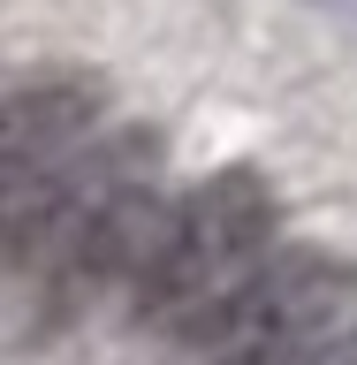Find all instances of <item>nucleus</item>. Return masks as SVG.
Returning <instances> with one entry per match:
<instances>
[{
	"instance_id": "f257e3e1",
	"label": "nucleus",
	"mask_w": 357,
	"mask_h": 365,
	"mask_svg": "<svg viewBox=\"0 0 357 365\" xmlns=\"http://www.w3.org/2000/svg\"><path fill=\"white\" fill-rule=\"evenodd\" d=\"M274 221H281V213H274L267 175H251V168H221V175H205L198 190L167 213L152 259H145L137 282H130L137 319L182 335L213 297H228V289H236V282L274 251Z\"/></svg>"
},
{
	"instance_id": "39448f33",
	"label": "nucleus",
	"mask_w": 357,
	"mask_h": 365,
	"mask_svg": "<svg viewBox=\"0 0 357 365\" xmlns=\"http://www.w3.org/2000/svg\"><path fill=\"white\" fill-rule=\"evenodd\" d=\"M221 365H357V342L342 327H327V335L281 342V350H251V358H221Z\"/></svg>"
},
{
	"instance_id": "f03ea898",
	"label": "nucleus",
	"mask_w": 357,
	"mask_h": 365,
	"mask_svg": "<svg viewBox=\"0 0 357 365\" xmlns=\"http://www.w3.org/2000/svg\"><path fill=\"white\" fill-rule=\"evenodd\" d=\"M350 304H357L350 259H335V251H267L228 297H213L182 327V342L213 350V358H251V350H281V342L342 327Z\"/></svg>"
},
{
	"instance_id": "7ed1b4c3",
	"label": "nucleus",
	"mask_w": 357,
	"mask_h": 365,
	"mask_svg": "<svg viewBox=\"0 0 357 365\" xmlns=\"http://www.w3.org/2000/svg\"><path fill=\"white\" fill-rule=\"evenodd\" d=\"M107 91L91 76H38L0 99V259H23L68 153H84Z\"/></svg>"
},
{
	"instance_id": "20e7f679",
	"label": "nucleus",
	"mask_w": 357,
	"mask_h": 365,
	"mask_svg": "<svg viewBox=\"0 0 357 365\" xmlns=\"http://www.w3.org/2000/svg\"><path fill=\"white\" fill-rule=\"evenodd\" d=\"M160 228H167V205H160L152 175H145V182H122L114 198H99L84 221H76V236H68V244L38 267L46 312L68 319V312H84L99 289L137 282V267H145V259H152V244H160Z\"/></svg>"
}]
</instances>
